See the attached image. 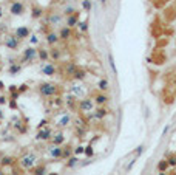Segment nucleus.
<instances>
[{
  "label": "nucleus",
  "instance_id": "obj_1",
  "mask_svg": "<svg viewBox=\"0 0 176 175\" xmlns=\"http://www.w3.org/2000/svg\"><path fill=\"white\" fill-rule=\"evenodd\" d=\"M37 90H39V95L42 98H51V96L59 93V85L53 84V82H42V84H39Z\"/></svg>",
  "mask_w": 176,
  "mask_h": 175
},
{
  "label": "nucleus",
  "instance_id": "obj_2",
  "mask_svg": "<svg viewBox=\"0 0 176 175\" xmlns=\"http://www.w3.org/2000/svg\"><path fill=\"white\" fill-rule=\"evenodd\" d=\"M39 59V53H37V48L36 46H26V48L22 51V59H20V64H31L32 60Z\"/></svg>",
  "mask_w": 176,
  "mask_h": 175
},
{
  "label": "nucleus",
  "instance_id": "obj_3",
  "mask_svg": "<svg viewBox=\"0 0 176 175\" xmlns=\"http://www.w3.org/2000/svg\"><path fill=\"white\" fill-rule=\"evenodd\" d=\"M19 164L23 167V169H32L36 164H37V157H36V153H32V152H28V153H25V155L20 157L19 160Z\"/></svg>",
  "mask_w": 176,
  "mask_h": 175
},
{
  "label": "nucleus",
  "instance_id": "obj_4",
  "mask_svg": "<svg viewBox=\"0 0 176 175\" xmlns=\"http://www.w3.org/2000/svg\"><path fill=\"white\" fill-rule=\"evenodd\" d=\"M94 99L93 98H82V99H79V102H77V110L80 113H90L94 110Z\"/></svg>",
  "mask_w": 176,
  "mask_h": 175
},
{
  "label": "nucleus",
  "instance_id": "obj_5",
  "mask_svg": "<svg viewBox=\"0 0 176 175\" xmlns=\"http://www.w3.org/2000/svg\"><path fill=\"white\" fill-rule=\"evenodd\" d=\"M56 65L51 64V62H42V65H40V75H43V76H56Z\"/></svg>",
  "mask_w": 176,
  "mask_h": 175
},
{
  "label": "nucleus",
  "instance_id": "obj_6",
  "mask_svg": "<svg viewBox=\"0 0 176 175\" xmlns=\"http://www.w3.org/2000/svg\"><path fill=\"white\" fill-rule=\"evenodd\" d=\"M19 44H20V39L16 34H8L5 37V45H6V48H8V50H17Z\"/></svg>",
  "mask_w": 176,
  "mask_h": 175
},
{
  "label": "nucleus",
  "instance_id": "obj_7",
  "mask_svg": "<svg viewBox=\"0 0 176 175\" xmlns=\"http://www.w3.org/2000/svg\"><path fill=\"white\" fill-rule=\"evenodd\" d=\"M9 12L12 16H22L25 12V5L22 2H12L9 6Z\"/></svg>",
  "mask_w": 176,
  "mask_h": 175
},
{
  "label": "nucleus",
  "instance_id": "obj_8",
  "mask_svg": "<svg viewBox=\"0 0 176 175\" xmlns=\"http://www.w3.org/2000/svg\"><path fill=\"white\" fill-rule=\"evenodd\" d=\"M51 137H53V130L50 127H43V129H40L37 132L36 139L37 141H48V139H51Z\"/></svg>",
  "mask_w": 176,
  "mask_h": 175
},
{
  "label": "nucleus",
  "instance_id": "obj_9",
  "mask_svg": "<svg viewBox=\"0 0 176 175\" xmlns=\"http://www.w3.org/2000/svg\"><path fill=\"white\" fill-rule=\"evenodd\" d=\"M48 155L54 160H57V158H62L63 155V147L62 146H56V144H53L51 147H48Z\"/></svg>",
  "mask_w": 176,
  "mask_h": 175
},
{
  "label": "nucleus",
  "instance_id": "obj_10",
  "mask_svg": "<svg viewBox=\"0 0 176 175\" xmlns=\"http://www.w3.org/2000/svg\"><path fill=\"white\" fill-rule=\"evenodd\" d=\"M70 90H71V95H74L77 99H82V98H85V89L80 84H74V85H71L70 87Z\"/></svg>",
  "mask_w": 176,
  "mask_h": 175
},
{
  "label": "nucleus",
  "instance_id": "obj_11",
  "mask_svg": "<svg viewBox=\"0 0 176 175\" xmlns=\"http://www.w3.org/2000/svg\"><path fill=\"white\" fill-rule=\"evenodd\" d=\"M107 115H108V110L105 109L104 105H99L97 109H94L91 118H94V119H104V118H107Z\"/></svg>",
  "mask_w": 176,
  "mask_h": 175
},
{
  "label": "nucleus",
  "instance_id": "obj_12",
  "mask_svg": "<svg viewBox=\"0 0 176 175\" xmlns=\"http://www.w3.org/2000/svg\"><path fill=\"white\" fill-rule=\"evenodd\" d=\"M62 19H63L62 12H51L50 17H48V23L51 26H56V25H59L60 22H62Z\"/></svg>",
  "mask_w": 176,
  "mask_h": 175
},
{
  "label": "nucleus",
  "instance_id": "obj_13",
  "mask_svg": "<svg viewBox=\"0 0 176 175\" xmlns=\"http://www.w3.org/2000/svg\"><path fill=\"white\" fill-rule=\"evenodd\" d=\"M94 102H96L97 105H105L108 101H110V98H108V95L105 91H102V93H96V95H94Z\"/></svg>",
  "mask_w": 176,
  "mask_h": 175
},
{
  "label": "nucleus",
  "instance_id": "obj_14",
  "mask_svg": "<svg viewBox=\"0 0 176 175\" xmlns=\"http://www.w3.org/2000/svg\"><path fill=\"white\" fill-rule=\"evenodd\" d=\"M16 36H17L20 40H23V39H26V37L31 36V31H30L28 26H19V28L16 30Z\"/></svg>",
  "mask_w": 176,
  "mask_h": 175
},
{
  "label": "nucleus",
  "instance_id": "obj_15",
  "mask_svg": "<svg viewBox=\"0 0 176 175\" xmlns=\"http://www.w3.org/2000/svg\"><path fill=\"white\" fill-rule=\"evenodd\" d=\"M65 143V135L63 132H57V133H53L51 137V144H56V146H62Z\"/></svg>",
  "mask_w": 176,
  "mask_h": 175
},
{
  "label": "nucleus",
  "instance_id": "obj_16",
  "mask_svg": "<svg viewBox=\"0 0 176 175\" xmlns=\"http://www.w3.org/2000/svg\"><path fill=\"white\" fill-rule=\"evenodd\" d=\"M59 37L62 40H68L73 37V28H70V26H63V28H60L59 31Z\"/></svg>",
  "mask_w": 176,
  "mask_h": 175
},
{
  "label": "nucleus",
  "instance_id": "obj_17",
  "mask_svg": "<svg viewBox=\"0 0 176 175\" xmlns=\"http://www.w3.org/2000/svg\"><path fill=\"white\" fill-rule=\"evenodd\" d=\"M45 40H46V44L48 45H56L59 40H60V37L56 34V33H48V34H45Z\"/></svg>",
  "mask_w": 176,
  "mask_h": 175
},
{
  "label": "nucleus",
  "instance_id": "obj_18",
  "mask_svg": "<svg viewBox=\"0 0 176 175\" xmlns=\"http://www.w3.org/2000/svg\"><path fill=\"white\" fill-rule=\"evenodd\" d=\"M79 23V16H77V12H74V14L68 16L66 17V26H70V28H74V26H77Z\"/></svg>",
  "mask_w": 176,
  "mask_h": 175
},
{
  "label": "nucleus",
  "instance_id": "obj_19",
  "mask_svg": "<svg viewBox=\"0 0 176 175\" xmlns=\"http://www.w3.org/2000/svg\"><path fill=\"white\" fill-rule=\"evenodd\" d=\"M71 78L76 79V81H79V82H82V81L87 78V71H85L84 68H79V67H77V70L74 71V75H73Z\"/></svg>",
  "mask_w": 176,
  "mask_h": 175
},
{
  "label": "nucleus",
  "instance_id": "obj_20",
  "mask_svg": "<svg viewBox=\"0 0 176 175\" xmlns=\"http://www.w3.org/2000/svg\"><path fill=\"white\" fill-rule=\"evenodd\" d=\"M39 53V60L40 62H46L50 59V50H45V48H37Z\"/></svg>",
  "mask_w": 176,
  "mask_h": 175
},
{
  "label": "nucleus",
  "instance_id": "obj_21",
  "mask_svg": "<svg viewBox=\"0 0 176 175\" xmlns=\"http://www.w3.org/2000/svg\"><path fill=\"white\" fill-rule=\"evenodd\" d=\"M31 174L32 175H46V167H45V164H36L34 167L31 169Z\"/></svg>",
  "mask_w": 176,
  "mask_h": 175
},
{
  "label": "nucleus",
  "instance_id": "obj_22",
  "mask_svg": "<svg viewBox=\"0 0 176 175\" xmlns=\"http://www.w3.org/2000/svg\"><path fill=\"white\" fill-rule=\"evenodd\" d=\"M22 71V65L20 64H11L9 65V68H8V75L9 76H16L17 73Z\"/></svg>",
  "mask_w": 176,
  "mask_h": 175
},
{
  "label": "nucleus",
  "instance_id": "obj_23",
  "mask_svg": "<svg viewBox=\"0 0 176 175\" xmlns=\"http://www.w3.org/2000/svg\"><path fill=\"white\" fill-rule=\"evenodd\" d=\"M158 172H168V169H170V164H168V160H161L158 163Z\"/></svg>",
  "mask_w": 176,
  "mask_h": 175
},
{
  "label": "nucleus",
  "instance_id": "obj_24",
  "mask_svg": "<svg viewBox=\"0 0 176 175\" xmlns=\"http://www.w3.org/2000/svg\"><path fill=\"white\" fill-rule=\"evenodd\" d=\"M43 16V9L40 6H32L31 8V19H40Z\"/></svg>",
  "mask_w": 176,
  "mask_h": 175
},
{
  "label": "nucleus",
  "instance_id": "obj_25",
  "mask_svg": "<svg viewBox=\"0 0 176 175\" xmlns=\"http://www.w3.org/2000/svg\"><path fill=\"white\" fill-rule=\"evenodd\" d=\"M70 124H71V116L70 115H63L62 118L57 121V126L59 127H66V126H70Z\"/></svg>",
  "mask_w": 176,
  "mask_h": 175
},
{
  "label": "nucleus",
  "instance_id": "obj_26",
  "mask_svg": "<svg viewBox=\"0 0 176 175\" xmlns=\"http://www.w3.org/2000/svg\"><path fill=\"white\" fill-rule=\"evenodd\" d=\"M76 164H79V157L77 155H71L68 160H66V163H65V166L70 167V169H71V167H74Z\"/></svg>",
  "mask_w": 176,
  "mask_h": 175
},
{
  "label": "nucleus",
  "instance_id": "obj_27",
  "mask_svg": "<svg viewBox=\"0 0 176 175\" xmlns=\"http://www.w3.org/2000/svg\"><path fill=\"white\" fill-rule=\"evenodd\" d=\"M77 70V65L74 64V62H68L66 64V68H65V75H68V76H73L74 75V71Z\"/></svg>",
  "mask_w": 176,
  "mask_h": 175
},
{
  "label": "nucleus",
  "instance_id": "obj_28",
  "mask_svg": "<svg viewBox=\"0 0 176 175\" xmlns=\"http://www.w3.org/2000/svg\"><path fill=\"white\" fill-rule=\"evenodd\" d=\"M71 155H74V147H73V146H65V147H63V155H62V158L68 160Z\"/></svg>",
  "mask_w": 176,
  "mask_h": 175
},
{
  "label": "nucleus",
  "instance_id": "obj_29",
  "mask_svg": "<svg viewBox=\"0 0 176 175\" xmlns=\"http://www.w3.org/2000/svg\"><path fill=\"white\" fill-rule=\"evenodd\" d=\"M97 87H99L100 91H108V89H110V82H108V79H100Z\"/></svg>",
  "mask_w": 176,
  "mask_h": 175
},
{
  "label": "nucleus",
  "instance_id": "obj_30",
  "mask_svg": "<svg viewBox=\"0 0 176 175\" xmlns=\"http://www.w3.org/2000/svg\"><path fill=\"white\" fill-rule=\"evenodd\" d=\"M164 12H165V17H167V20H170V22H172V20H175V19H176V9H175V8L165 9Z\"/></svg>",
  "mask_w": 176,
  "mask_h": 175
},
{
  "label": "nucleus",
  "instance_id": "obj_31",
  "mask_svg": "<svg viewBox=\"0 0 176 175\" xmlns=\"http://www.w3.org/2000/svg\"><path fill=\"white\" fill-rule=\"evenodd\" d=\"M50 57H51L53 60H59V59H60V50H59V48H53V50L50 51Z\"/></svg>",
  "mask_w": 176,
  "mask_h": 175
},
{
  "label": "nucleus",
  "instance_id": "obj_32",
  "mask_svg": "<svg viewBox=\"0 0 176 175\" xmlns=\"http://www.w3.org/2000/svg\"><path fill=\"white\" fill-rule=\"evenodd\" d=\"M77 28L80 30V33H87L88 31V22H85V20H84V22H80V20H79Z\"/></svg>",
  "mask_w": 176,
  "mask_h": 175
},
{
  "label": "nucleus",
  "instance_id": "obj_33",
  "mask_svg": "<svg viewBox=\"0 0 176 175\" xmlns=\"http://www.w3.org/2000/svg\"><path fill=\"white\" fill-rule=\"evenodd\" d=\"M85 155H87L88 158H91V157L94 155V149H93V144H88V146L85 147Z\"/></svg>",
  "mask_w": 176,
  "mask_h": 175
},
{
  "label": "nucleus",
  "instance_id": "obj_34",
  "mask_svg": "<svg viewBox=\"0 0 176 175\" xmlns=\"http://www.w3.org/2000/svg\"><path fill=\"white\" fill-rule=\"evenodd\" d=\"M108 64H110L113 73H116V71H118V70H116V64H114V59H113V54H111V53L108 54Z\"/></svg>",
  "mask_w": 176,
  "mask_h": 175
},
{
  "label": "nucleus",
  "instance_id": "obj_35",
  "mask_svg": "<svg viewBox=\"0 0 176 175\" xmlns=\"http://www.w3.org/2000/svg\"><path fill=\"white\" fill-rule=\"evenodd\" d=\"M74 12H76V9H74V8H73V6H66V8L63 9V12H62V14H63V16H66V17H68V16L74 14Z\"/></svg>",
  "mask_w": 176,
  "mask_h": 175
},
{
  "label": "nucleus",
  "instance_id": "obj_36",
  "mask_svg": "<svg viewBox=\"0 0 176 175\" xmlns=\"http://www.w3.org/2000/svg\"><path fill=\"white\" fill-rule=\"evenodd\" d=\"M80 153H82V155L85 153V147H84V146H76V147H74V155L79 157Z\"/></svg>",
  "mask_w": 176,
  "mask_h": 175
},
{
  "label": "nucleus",
  "instance_id": "obj_37",
  "mask_svg": "<svg viewBox=\"0 0 176 175\" xmlns=\"http://www.w3.org/2000/svg\"><path fill=\"white\" fill-rule=\"evenodd\" d=\"M82 8L85 11H90L91 9V0H82Z\"/></svg>",
  "mask_w": 176,
  "mask_h": 175
},
{
  "label": "nucleus",
  "instance_id": "obj_38",
  "mask_svg": "<svg viewBox=\"0 0 176 175\" xmlns=\"http://www.w3.org/2000/svg\"><path fill=\"white\" fill-rule=\"evenodd\" d=\"M12 161H14V160H12L11 157H3V158H2V164H3V166H11Z\"/></svg>",
  "mask_w": 176,
  "mask_h": 175
},
{
  "label": "nucleus",
  "instance_id": "obj_39",
  "mask_svg": "<svg viewBox=\"0 0 176 175\" xmlns=\"http://www.w3.org/2000/svg\"><path fill=\"white\" fill-rule=\"evenodd\" d=\"M30 44L34 46V45H37L39 44V37L37 36H30Z\"/></svg>",
  "mask_w": 176,
  "mask_h": 175
},
{
  "label": "nucleus",
  "instance_id": "obj_40",
  "mask_svg": "<svg viewBox=\"0 0 176 175\" xmlns=\"http://www.w3.org/2000/svg\"><path fill=\"white\" fill-rule=\"evenodd\" d=\"M26 90H28V85L26 84H22V85H19V93L22 95V93H25Z\"/></svg>",
  "mask_w": 176,
  "mask_h": 175
},
{
  "label": "nucleus",
  "instance_id": "obj_41",
  "mask_svg": "<svg viewBox=\"0 0 176 175\" xmlns=\"http://www.w3.org/2000/svg\"><path fill=\"white\" fill-rule=\"evenodd\" d=\"M168 164H170V167H176V157L168 158Z\"/></svg>",
  "mask_w": 176,
  "mask_h": 175
},
{
  "label": "nucleus",
  "instance_id": "obj_42",
  "mask_svg": "<svg viewBox=\"0 0 176 175\" xmlns=\"http://www.w3.org/2000/svg\"><path fill=\"white\" fill-rule=\"evenodd\" d=\"M46 124H48V119H42L37 127H39V129H43V127H46Z\"/></svg>",
  "mask_w": 176,
  "mask_h": 175
},
{
  "label": "nucleus",
  "instance_id": "obj_43",
  "mask_svg": "<svg viewBox=\"0 0 176 175\" xmlns=\"http://www.w3.org/2000/svg\"><path fill=\"white\" fill-rule=\"evenodd\" d=\"M144 149H145V147H144V146H142V144H141V146L138 147V149H136V157H139V155H141V153H142V150H144Z\"/></svg>",
  "mask_w": 176,
  "mask_h": 175
},
{
  "label": "nucleus",
  "instance_id": "obj_44",
  "mask_svg": "<svg viewBox=\"0 0 176 175\" xmlns=\"http://www.w3.org/2000/svg\"><path fill=\"white\" fill-rule=\"evenodd\" d=\"M134 163H136V160H131V161H130V163H128V166H127V171H130V169H131V167L134 166Z\"/></svg>",
  "mask_w": 176,
  "mask_h": 175
},
{
  "label": "nucleus",
  "instance_id": "obj_45",
  "mask_svg": "<svg viewBox=\"0 0 176 175\" xmlns=\"http://www.w3.org/2000/svg\"><path fill=\"white\" fill-rule=\"evenodd\" d=\"M9 107H11V109H16V99H11V102H9Z\"/></svg>",
  "mask_w": 176,
  "mask_h": 175
},
{
  "label": "nucleus",
  "instance_id": "obj_46",
  "mask_svg": "<svg viewBox=\"0 0 176 175\" xmlns=\"http://www.w3.org/2000/svg\"><path fill=\"white\" fill-rule=\"evenodd\" d=\"M0 104H6V98L5 96H0Z\"/></svg>",
  "mask_w": 176,
  "mask_h": 175
},
{
  "label": "nucleus",
  "instance_id": "obj_47",
  "mask_svg": "<svg viewBox=\"0 0 176 175\" xmlns=\"http://www.w3.org/2000/svg\"><path fill=\"white\" fill-rule=\"evenodd\" d=\"M5 89V85H3V82H2V81H0V90H3Z\"/></svg>",
  "mask_w": 176,
  "mask_h": 175
},
{
  "label": "nucleus",
  "instance_id": "obj_48",
  "mask_svg": "<svg viewBox=\"0 0 176 175\" xmlns=\"http://www.w3.org/2000/svg\"><path fill=\"white\" fill-rule=\"evenodd\" d=\"M46 175H59V174H57V172H48Z\"/></svg>",
  "mask_w": 176,
  "mask_h": 175
},
{
  "label": "nucleus",
  "instance_id": "obj_49",
  "mask_svg": "<svg viewBox=\"0 0 176 175\" xmlns=\"http://www.w3.org/2000/svg\"><path fill=\"white\" fill-rule=\"evenodd\" d=\"M158 175H168V172H159Z\"/></svg>",
  "mask_w": 176,
  "mask_h": 175
},
{
  "label": "nucleus",
  "instance_id": "obj_50",
  "mask_svg": "<svg viewBox=\"0 0 176 175\" xmlns=\"http://www.w3.org/2000/svg\"><path fill=\"white\" fill-rule=\"evenodd\" d=\"M168 175H176V172H168Z\"/></svg>",
  "mask_w": 176,
  "mask_h": 175
},
{
  "label": "nucleus",
  "instance_id": "obj_51",
  "mask_svg": "<svg viewBox=\"0 0 176 175\" xmlns=\"http://www.w3.org/2000/svg\"><path fill=\"white\" fill-rule=\"evenodd\" d=\"M162 2H164V3H167V2H172V0H162Z\"/></svg>",
  "mask_w": 176,
  "mask_h": 175
},
{
  "label": "nucleus",
  "instance_id": "obj_52",
  "mask_svg": "<svg viewBox=\"0 0 176 175\" xmlns=\"http://www.w3.org/2000/svg\"><path fill=\"white\" fill-rule=\"evenodd\" d=\"M3 118V115H2V110H0V119H2Z\"/></svg>",
  "mask_w": 176,
  "mask_h": 175
},
{
  "label": "nucleus",
  "instance_id": "obj_53",
  "mask_svg": "<svg viewBox=\"0 0 176 175\" xmlns=\"http://www.w3.org/2000/svg\"><path fill=\"white\" fill-rule=\"evenodd\" d=\"M0 17H2V6H0Z\"/></svg>",
  "mask_w": 176,
  "mask_h": 175
},
{
  "label": "nucleus",
  "instance_id": "obj_54",
  "mask_svg": "<svg viewBox=\"0 0 176 175\" xmlns=\"http://www.w3.org/2000/svg\"><path fill=\"white\" fill-rule=\"evenodd\" d=\"M99 2H100V3H105V0H99Z\"/></svg>",
  "mask_w": 176,
  "mask_h": 175
},
{
  "label": "nucleus",
  "instance_id": "obj_55",
  "mask_svg": "<svg viewBox=\"0 0 176 175\" xmlns=\"http://www.w3.org/2000/svg\"><path fill=\"white\" fill-rule=\"evenodd\" d=\"M0 175H5V174H3V171H0Z\"/></svg>",
  "mask_w": 176,
  "mask_h": 175
},
{
  "label": "nucleus",
  "instance_id": "obj_56",
  "mask_svg": "<svg viewBox=\"0 0 176 175\" xmlns=\"http://www.w3.org/2000/svg\"><path fill=\"white\" fill-rule=\"evenodd\" d=\"M16 2H22V0H16Z\"/></svg>",
  "mask_w": 176,
  "mask_h": 175
},
{
  "label": "nucleus",
  "instance_id": "obj_57",
  "mask_svg": "<svg viewBox=\"0 0 176 175\" xmlns=\"http://www.w3.org/2000/svg\"><path fill=\"white\" fill-rule=\"evenodd\" d=\"M0 71H2V68H0Z\"/></svg>",
  "mask_w": 176,
  "mask_h": 175
}]
</instances>
